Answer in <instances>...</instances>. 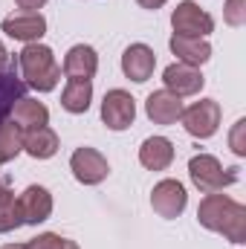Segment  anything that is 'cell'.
Here are the masks:
<instances>
[{"instance_id":"cell-17","label":"cell","mask_w":246,"mask_h":249,"mask_svg":"<svg viewBox=\"0 0 246 249\" xmlns=\"http://www.w3.org/2000/svg\"><path fill=\"white\" fill-rule=\"evenodd\" d=\"M9 119L18 124L20 130H32V127H44V124L50 122V110H47L44 102L26 99V96H23V99H18V102L12 105Z\"/></svg>"},{"instance_id":"cell-4","label":"cell","mask_w":246,"mask_h":249,"mask_svg":"<svg viewBox=\"0 0 246 249\" xmlns=\"http://www.w3.org/2000/svg\"><path fill=\"white\" fill-rule=\"evenodd\" d=\"M220 116H223L220 102H214V99H200V102H194V105L183 107L180 122H183V127L194 136V139H209V136L217 133V127H220Z\"/></svg>"},{"instance_id":"cell-11","label":"cell","mask_w":246,"mask_h":249,"mask_svg":"<svg viewBox=\"0 0 246 249\" xmlns=\"http://www.w3.org/2000/svg\"><path fill=\"white\" fill-rule=\"evenodd\" d=\"M162 81H165V90L174 93V96H180V99H183V96H197V93L203 90V84H206L200 67H188V64H183V61L165 67Z\"/></svg>"},{"instance_id":"cell-2","label":"cell","mask_w":246,"mask_h":249,"mask_svg":"<svg viewBox=\"0 0 246 249\" xmlns=\"http://www.w3.org/2000/svg\"><path fill=\"white\" fill-rule=\"evenodd\" d=\"M18 64H20V75L26 78L23 84H29L38 93H50L61 81V67L55 61V53L41 41L26 44L20 50V55H18Z\"/></svg>"},{"instance_id":"cell-25","label":"cell","mask_w":246,"mask_h":249,"mask_svg":"<svg viewBox=\"0 0 246 249\" xmlns=\"http://www.w3.org/2000/svg\"><path fill=\"white\" fill-rule=\"evenodd\" d=\"M244 133H246V119H238V122H235V127H232V133H229V145H232V151H235L238 157H244V154H246Z\"/></svg>"},{"instance_id":"cell-22","label":"cell","mask_w":246,"mask_h":249,"mask_svg":"<svg viewBox=\"0 0 246 249\" xmlns=\"http://www.w3.org/2000/svg\"><path fill=\"white\" fill-rule=\"evenodd\" d=\"M18 99H23V81H18L12 72H0V124L9 119Z\"/></svg>"},{"instance_id":"cell-10","label":"cell","mask_w":246,"mask_h":249,"mask_svg":"<svg viewBox=\"0 0 246 249\" xmlns=\"http://www.w3.org/2000/svg\"><path fill=\"white\" fill-rule=\"evenodd\" d=\"M3 32L15 41L23 44H38L47 35V18L41 12H20V15H9L3 20Z\"/></svg>"},{"instance_id":"cell-12","label":"cell","mask_w":246,"mask_h":249,"mask_svg":"<svg viewBox=\"0 0 246 249\" xmlns=\"http://www.w3.org/2000/svg\"><path fill=\"white\" fill-rule=\"evenodd\" d=\"M183 99L180 96H174V93H168L165 87L162 90H154L148 99H145V113H148V119L154 124H174L180 122V116H183Z\"/></svg>"},{"instance_id":"cell-29","label":"cell","mask_w":246,"mask_h":249,"mask_svg":"<svg viewBox=\"0 0 246 249\" xmlns=\"http://www.w3.org/2000/svg\"><path fill=\"white\" fill-rule=\"evenodd\" d=\"M3 249H26V244H9V247H3Z\"/></svg>"},{"instance_id":"cell-18","label":"cell","mask_w":246,"mask_h":249,"mask_svg":"<svg viewBox=\"0 0 246 249\" xmlns=\"http://www.w3.org/2000/svg\"><path fill=\"white\" fill-rule=\"evenodd\" d=\"M23 151H26L32 160H50V157L58 154V133H55L50 124L23 130Z\"/></svg>"},{"instance_id":"cell-20","label":"cell","mask_w":246,"mask_h":249,"mask_svg":"<svg viewBox=\"0 0 246 249\" xmlns=\"http://www.w3.org/2000/svg\"><path fill=\"white\" fill-rule=\"evenodd\" d=\"M20 151H23V130L12 119H6L0 124V165L12 162Z\"/></svg>"},{"instance_id":"cell-16","label":"cell","mask_w":246,"mask_h":249,"mask_svg":"<svg viewBox=\"0 0 246 249\" xmlns=\"http://www.w3.org/2000/svg\"><path fill=\"white\" fill-rule=\"evenodd\" d=\"M171 53L177 55V61L188 64V67H203L211 58V44L206 38H183V35H171L168 41Z\"/></svg>"},{"instance_id":"cell-9","label":"cell","mask_w":246,"mask_h":249,"mask_svg":"<svg viewBox=\"0 0 246 249\" xmlns=\"http://www.w3.org/2000/svg\"><path fill=\"white\" fill-rule=\"evenodd\" d=\"M18 214H20V223H29V226H38V223L50 220L53 194L44 186H29L18 197Z\"/></svg>"},{"instance_id":"cell-8","label":"cell","mask_w":246,"mask_h":249,"mask_svg":"<svg viewBox=\"0 0 246 249\" xmlns=\"http://www.w3.org/2000/svg\"><path fill=\"white\" fill-rule=\"evenodd\" d=\"M185 206H188V194H185V186L180 180H159L151 191V209L165 220L180 217Z\"/></svg>"},{"instance_id":"cell-24","label":"cell","mask_w":246,"mask_h":249,"mask_svg":"<svg viewBox=\"0 0 246 249\" xmlns=\"http://www.w3.org/2000/svg\"><path fill=\"white\" fill-rule=\"evenodd\" d=\"M223 20H226L229 26H244L246 23V0H226Z\"/></svg>"},{"instance_id":"cell-1","label":"cell","mask_w":246,"mask_h":249,"mask_svg":"<svg viewBox=\"0 0 246 249\" xmlns=\"http://www.w3.org/2000/svg\"><path fill=\"white\" fill-rule=\"evenodd\" d=\"M197 223L209 232H220L232 244H246V206L229 194H206L197 206Z\"/></svg>"},{"instance_id":"cell-27","label":"cell","mask_w":246,"mask_h":249,"mask_svg":"<svg viewBox=\"0 0 246 249\" xmlns=\"http://www.w3.org/2000/svg\"><path fill=\"white\" fill-rule=\"evenodd\" d=\"M136 3H139L142 9H154V12H157V9H159V6H165L168 0H136Z\"/></svg>"},{"instance_id":"cell-23","label":"cell","mask_w":246,"mask_h":249,"mask_svg":"<svg viewBox=\"0 0 246 249\" xmlns=\"http://www.w3.org/2000/svg\"><path fill=\"white\" fill-rule=\"evenodd\" d=\"M26 249H78L75 241H67L61 235H55V232H44V235H38V238H32Z\"/></svg>"},{"instance_id":"cell-14","label":"cell","mask_w":246,"mask_h":249,"mask_svg":"<svg viewBox=\"0 0 246 249\" xmlns=\"http://www.w3.org/2000/svg\"><path fill=\"white\" fill-rule=\"evenodd\" d=\"M96 70H99V55H96V50L90 44H75L64 55L61 72L67 78H90L93 81Z\"/></svg>"},{"instance_id":"cell-5","label":"cell","mask_w":246,"mask_h":249,"mask_svg":"<svg viewBox=\"0 0 246 249\" xmlns=\"http://www.w3.org/2000/svg\"><path fill=\"white\" fill-rule=\"evenodd\" d=\"M171 26H174V35H183V38H209L214 32V18L206 9H200L194 0H183L171 12Z\"/></svg>"},{"instance_id":"cell-21","label":"cell","mask_w":246,"mask_h":249,"mask_svg":"<svg viewBox=\"0 0 246 249\" xmlns=\"http://www.w3.org/2000/svg\"><path fill=\"white\" fill-rule=\"evenodd\" d=\"M20 226V214H18V197L9 188L6 180H0V235L12 232Z\"/></svg>"},{"instance_id":"cell-28","label":"cell","mask_w":246,"mask_h":249,"mask_svg":"<svg viewBox=\"0 0 246 249\" xmlns=\"http://www.w3.org/2000/svg\"><path fill=\"white\" fill-rule=\"evenodd\" d=\"M9 64V53H6V47H3V41H0V67H6Z\"/></svg>"},{"instance_id":"cell-19","label":"cell","mask_w":246,"mask_h":249,"mask_svg":"<svg viewBox=\"0 0 246 249\" xmlns=\"http://www.w3.org/2000/svg\"><path fill=\"white\" fill-rule=\"evenodd\" d=\"M93 102V81L90 78H67L61 90V107L67 113H87Z\"/></svg>"},{"instance_id":"cell-15","label":"cell","mask_w":246,"mask_h":249,"mask_svg":"<svg viewBox=\"0 0 246 249\" xmlns=\"http://www.w3.org/2000/svg\"><path fill=\"white\" fill-rule=\"evenodd\" d=\"M139 162L148 171H165L174 162V142L165 136H148L139 148Z\"/></svg>"},{"instance_id":"cell-6","label":"cell","mask_w":246,"mask_h":249,"mask_svg":"<svg viewBox=\"0 0 246 249\" xmlns=\"http://www.w3.org/2000/svg\"><path fill=\"white\" fill-rule=\"evenodd\" d=\"M70 171L72 177L81 183V186H99L107 180L110 174V165H107V157L99 154L96 148H75L72 157H70Z\"/></svg>"},{"instance_id":"cell-7","label":"cell","mask_w":246,"mask_h":249,"mask_svg":"<svg viewBox=\"0 0 246 249\" xmlns=\"http://www.w3.org/2000/svg\"><path fill=\"white\" fill-rule=\"evenodd\" d=\"M136 119V99L127 90H107L102 99V122L110 130H127Z\"/></svg>"},{"instance_id":"cell-26","label":"cell","mask_w":246,"mask_h":249,"mask_svg":"<svg viewBox=\"0 0 246 249\" xmlns=\"http://www.w3.org/2000/svg\"><path fill=\"white\" fill-rule=\"evenodd\" d=\"M18 3V9H23V12H38L47 0H15Z\"/></svg>"},{"instance_id":"cell-13","label":"cell","mask_w":246,"mask_h":249,"mask_svg":"<svg viewBox=\"0 0 246 249\" xmlns=\"http://www.w3.org/2000/svg\"><path fill=\"white\" fill-rule=\"evenodd\" d=\"M154 67H157V53L148 47V44H130L122 55V72L136 81V84H145L151 75H154Z\"/></svg>"},{"instance_id":"cell-3","label":"cell","mask_w":246,"mask_h":249,"mask_svg":"<svg viewBox=\"0 0 246 249\" xmlns=\"http://www.w3.org/2000/svg\"><path fill=\"white\" fill-rule=\"evenodd\" d=\"M188 177L203 194L223 191L226 186H235V180H238L235 168H223L220 160L211 154H194L188 162Z\"/></svg>"}]
</instances>
